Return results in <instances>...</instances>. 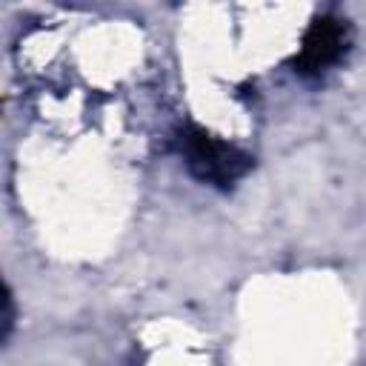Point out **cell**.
Masks as SVG:
<instances>
[{"label": "cell", "instance_id": "obj_3", "mask_svg": "<svg viewBox=\"0 0 366 366\" xmlns=\"http://www.w3.org/2000/svg\"><path fill=\"white\" fill-rule=\"evenodd\" d=\"M11 326H14V300H11V292L6 289V295H3V340L9 337Z\"/></svg>", "mask_w": 366, "mask_h": 366}, {"label": "cell", "instance_id": "obj_1", "mask_svg": "<svg viewBox=\"0 0 366 366\" xmlns=\"http://www.w3.org/2000/svg\"><path fill=\"white\" fill-rule=\"evenodd\" d=\"M177 152L189 169V174L200 183H209L220 192H229L254 169V157L240 146L220 140L203 126L186 123L177 129Z\"/></svg>", "mask_w": 366, "mask_h": 366}, {"label": "cell", "instance_id": "obj_2", "mask_svg": "<svg viewBox=\"0 0 366 366\" xmlns=\"http://www.w3.org/2000/svg\"><path fill=\"white\" fill-rule=\"evenodd\" d=\"M349 49V23L332 14H320L309 23L300 40V51L292 57V66L303 77H315L335 66Z\"/></svg>", "mask_w": 366, "mask_h": 366}]
</instances>
